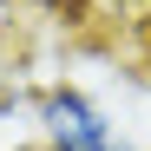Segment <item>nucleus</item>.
<instances>
[{
	"label": "nucleus",
	"mask_w": 151,
	"mask_h": 151,
	"mask_svg": "<svg viewBox=\"0 0 151 151\" xmlns=\"http://www.w3.org/2000/svg\"><path fill=\"white\" fill-rule=\"evenodd\" d=\"M145 92H151V59H145Z\"/></svg>",
	"instance_id": "obj_2"
},
{
	"label": "nucleus",
	"mask_w": 151,
	"mask_h": 151,
	"mask_svg": "<svg viewBox=\"0 0 151 151\" xmlns=\"http://www.w3.org/2000/svg\"><path fill=\"white\" fill-rule=\"evenodd\" d=\"M33 125H40V151H145L86 86H46Z\"/></svg>",
	"instance_id": "obj_1"
}]
</instances>
